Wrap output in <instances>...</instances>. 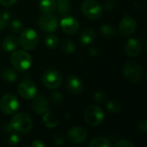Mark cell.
Instances as JSON below:
<instances>
[{"label":"cell","mask_w":147,"mask_h":147,"mask_svg":"<svg viewBox=\"0 0 147 147\" xmlns=\"http://www.w3.org/2000/svg\"><path fill=\"white\" fill-rule=\"evenodd\" d=\"M60 47L64 53H68V54H71L76 51V46H75L74 42L69 39L62 40V41L60 43Z\"/></svg>","instance_id":"obj_24"},{"label":"cell","mask_w":147,"mask_h":147,"mask_svg":"<svg viewBox=\"0 0 147 147\" xmlns=\"http://www.w3.org/2000/svg\"><path fill=\"white\" fill-rule=\"evenodd\" d=\"M38 25L40 29L46 33H53L57 30L59 22L53 14H43L38 19Z\"/></svg>","instance_id":"obj_9"},{"label":"cell","mask_w":147,"mask_h":147,"mask_svg":"<svg viewBox=\"0 0 147 147\" xmlns=\"http://www.w3.org/2000/svg\"><path fill=\"white\" fill-rule=\"evenodd\" d=\"M115 147H134V144L127 140H121L115 144Z\"/></svg>","instance_id":"obj_32"},{"label":"cell","mask_w":147,"mask_h":147,"mask_svg":"<svg viewBox=\"0 0 147 147\" xmlns=\"http://www.w3.org/2000/svg\"><path fill=\"white\" fill-rule=\"evenodd\" d=\"M54 143H55L56 145H58V146H61V145H63V143H64V140H63V138L58 136V137H56V138L54 139Z\"/></svg>","instance_id":"obj_39"},{"label":"cell","mask_w":147,"mask_h":147,"mask_svg":"<svg viewBox=\"0 0 147 147\" xmlns=\"http://www.w3.org/2000/svg\"><path fill=\"white\" fill-rule=\"evenodd\" d=\"M116 7V3L115 1L114 0H109L108 1L107 3H105V5H104V8L107 11H111V10H114Z\"/></svg>","instance_id":"obj_33"},{"label":"cell","mask_w":147,"mask_h":147,"mask_svg":"<svg viewBox=\"0 0 147 147\" xmlns=\"http://www.w3.org/2000/svg\"><path fill=\"white\" fill-rule=\"evenodd\" d=\"M142 50L140 41L136 38H130L126 42L125 53L129 57H136L140 54Z\"/></svg>","instance_id":"obj_15"},{"label":"cell","mask_w":147,"mask_h":147,"mask_svg":"<svg viewBox=\"0 0 147 147\" xmlns=\"http://www.w3.org/2000/svg\"><path fill=\"white\" fill-rule=\"evenodd\" d=\"M138 130L142 132V133H146L147 131V122L146 120L141 121L140 122H139L138 124Z\"/></svg>","instance_id":"obj_34"},{"label":"cell","mask_w":147,"mask_h":147,"mask_svg":"<svg viewBox=\"0 0 147 147\" xmlns=\"http://www.w3.org/2000/svg\"><path fill=\"white\" fill-rule=\"evenodd\" d=\"M43 123L45 124V126L48 128H54L59 125V120L58 118L55 116V115L52 112H46L43 115V118H42Z\"/></svg>","instance_id":"obj_20"},{"label":"cell","mask_w":147,"mask_h":147,"mask_svg":"<svg viewBox=\"0 0 147 147\" xmlns=\"http://www.w3.org/2000/svg\"><path fill=\"white\" fill-rule=\"evenodd\" d=\"M96 34L95 30L93 28H88L82 31V33L80 34L79 40L83 45H90L91 42L94 41V40L96 39Z\"/></svg>","instance_id":"obj_18"},{"label":"cell","mask_w":147,"mask_h":147,"mask_svg":"<svg viewBox=\"0 0 147 147\" xmlns=\"http://www.w3.org/2000/svg\"><path fill=\"white\" fill-rule=\"evenodd\" d=\"M81 9L83 14L90 20L98 19L102 13V7L97 0H84Z\"/></svg>","instance_id":"obj_7"},{"label":"cell","mask_w":147,"mask_h":147,"mask_svg":"<svg viewBox=\"0 0 147 147\" xmlns=\"http://www.w3.org/2000/svg\"><path fill=\"white\" fill-rule=\"evenodd\" d=\"M60 27L65 34L72 35L78 32L79 28V24L78 20L74 16H66L61 19Z\"/></svg>","instance_id":"obj_11"},{"label":"cell","mask_w":147,"mask_h":147,"mask_svg":"<svg viewBox=\"0 0 147 147\" xmlns=\"http://www.w3.org/2000/svg\"><path fill=\"white\" fill-rule=\"evenodd\" d=\"M15 132L21 134H28L33 127V121L31 117L26 113H18L15 115L9 122Z\"/></svg>","instance_id":"obj_2"},{"label":"cell","mask_w":147,"mask_h":147,"mask_svg":"<svg viewBox=\"0 0 147 147\" xmlns=\"http://www.w3.org/2000/svg\"><path fill=\"white\" fill-rule=\"evenodd\" d=\"M17 0H0V3L5 7H10L16 3Z\"/></svg>","instance_id":"obj_35"},{"label":"cell","mask_w":147,"mask_h":147,"mask_svg":"<svg viewBox=\"0 0 147 147\" xmlns=\"http://www.w3.org/2000/svg\"><path fill=\"white\" fill-rule=\"evenodd\" d=\"M89 146L90 147H110L112 146V144L106 138L96 137L90 141Z\"/></svg>","instance_id":"obj_23"},{"label":"cell","mask_w":147,"mask_h":147,"mask_svg":"<svg viewBox=\"0 0 147 147\" xmlns=\"http://www.w3.org/2000/svg\"><path fill=\"white\" fill-rule=\"evenodd\" d=\"M31 146L33 147H45L46 144L44 142H42L41 140H34L32 142Z\"/></svg>","instance_id":"obj_37"},{"label":"cell","mask_w":147,"mask_h":147,"mask_svg":"<svg viewBox=\"0 0 147 147\" xmlns=\"http://www.w3.org/2000/svg\"><path fill=\"white\" fill-rule=\"evenodd\" d=\"M94 98L96 100V102H102L105 98H106V93L104 90H99L97 91H96V93L94 94Z\"/></svg>","instance_id":"obj_31"},{"label":"cell","mask_w":147,"mask_h":147,"mask_svg":"<svg viewBox=\"0 0 147 147\" xmlns=\"http://www.w3.org/2000/svg\"><path fill=\"white\" fill-rule=\"evenodd\" d=\"M71 5L68 0H56V9L60 15H67L70 11Z\"/></svg>","instance_id":"obj_22"},{"label":"cell","mask_w":147,"mask_h":147,"mask_svg":"<svg viewBox=\"0 0 147 147\" xmlns=\"http://www.w3.org/2000/svg\"><path fill=\"white\" fill-rule=\"evenodd\" d=\"M40 9L42 14H53L56 10V0H40Z\"/></svg>","instance_id":"obj_19"},{"label":"cell","mask_w":147,"mask_h":147,"mask_svg":"<svg viewBox=\"0 0 147 147\" xmlns=\"http://www.w3.org/2000/svg\"><path fill=\"white\" fill-rule=\"evenodd\" d=\"M41 79L43 84L50 90H56L59 88L63 82V78L60 72L53 69L45 71Z\"/></svg>","instance_id":"obj_6"},{"label":"cell","mask_w":147,"mask_h":147,"mask_svg":"<svg viewBox=\"0 0 147 147\" xmlns=\"http://www.w3.org/2000/svg\"><path fill=\"white\" fill-rule=\"evenodd\" d=\"M9 138H8V143L10 146H17L20 142V137L17 134H15L14 132H11L9 134Z\"/></svg>","instance_id":"obj_30"},{"label":"cell","mask_w":147,"mask_h":147,"mask_svg":"<svg viewBox=\"0 0 147 147\" xmlns=\"http://www.w3.org/2000/svg\"><path fill=\"white\" fill-rule=\"evenodd\" d=\"M65 84L66 88L68 90L75 95L81 94L84 90V84L83 82L79 79L78 77L75 75H70L67 77L65 80Z\"/></svg>","instance_id":"obj_13"},{"label":"cell","mask_w":147,"mask_h":147,"mask_svg":"<svg viewBox=\"0 0 147 147\" xmlns=\"http://www.w3.org/2000/svg\"><path fill=\"white\" fill-rule=\"evenodd\" d=\"M18 93L25 100L34 99L37 94V88L35 84L30 80L22 81L17 87Z\"/></svg>","instance_id":"obj_10"},{"label":"cell","mask_w":147,"mask_h":147,"mask_svg":"<svg viewBox=\"0 0 147 147\" xmlns=\"http://www.w3.org/2000/svg\"><path fill=\"white\" fill-rule=\"evenodd\" d=\"M19 108V102L12 94L4 95L0 100V109L5 115H13Z\"/></svg>","instance_id":"obj_8"},{"label":"cell","mask_w":147,"mask_h":147,"mask_svg":"<svg viewBox=\"0 0 147 147\" xmlns=\"http://www.w3.org/2000/svg\"><path fill=\"white\" fill-rule=\"evenodd\" d=\"M101 33L102 34L108 39H111L116 36V30L114 27L109 24H104L101 28Z\"/></svg>","instance_id":"obj_25"},{"label":"cell","mask_w":147,"mask_h":147,"mask_svg":"<svg viewBox=\"0 0 147 147\" xmlns=\"http://www.w3.org/2000/svg\"><path fill=\"white\" fill-rule=\"evenodd\" d=\"M45 44L46 46L50 48V49H53L55 47H58L59 45V39L56 35L54 34H47L45 38Z\"/></svg>","instance_id":"obj_26"},{"label":"cell","mask_w":147,"mask_h":147,"mask_svg":"<svg viewBox=\"0 0 147 147\" xmlns=\"http://www.w3.org/2000/svg\"><path fill=\"white\" fill-rule=\"evenodd\" d=\"M19 44L24 50L34 49L39 42V36L36 31L33 28H26L21 33Z\"/></svg>","instance_id":"obj_4"},{"label":"cell","mask_w":147,"mask_h":147,"mask_svg":"<svg viewBox=\"0 0 147 147\" xmlns=\"http://www.w3.org/2000/svg\"><path fill=\"white\" fill-rule=\"evenodd\" d=\"M10 63L18 71H25L31 67L32 59L28 53L23 50H15L10 55Z\"/></svg>","instance_id":"obj_1"},{"label":"cell","mask_w":147,"mask_h":147,"mask_svg":"<svg viewBox=\"0 0 147 147\" xmlns=\"http://www.w3.org/2000/svg\"><path fill=\"white\" fill-rule=\"evenodd\" d=\"M8 22H9V21H7L6 19H4V18L0 15V31H1V30H3V29L7 27Z\"/></svg>","instance_id":"obj_36"},{"label":"cell","mask_w":147,"mask_h":147,"mask_svg":"<svg viewBox=\"0 0 147 147\" xmlns=\"http://www.w3.org/2000/svg\"><path fill=\"white\" fill-rule=\"evenodd\" d=\"M32 108L37 115H44L46 112L49 111L50 104L45 97L35 96L32 102Z\"/></svg>","instance_id":"obj_16"},{"label":"cell","mask_w":147,"mask_h":147,"mask_svg":"<svg viewBox=\"0 0 147 147\" xmlns=\"http://www.w3.org/2000/svg\"><path fill=\"white\" fill-rule=\"evenodd\" d=\"M84 117L85 121L89 125L92 127H96L103 121L105 115L103 110L99 106L90 105L85 109Z\"/></svg>","instance_id":"obj_5"},{"label":"cell","mask_w":147,"mask_h":147,"mask_svg":"<svg viewBox=\"0 0 147 147\" xmlns=\"http://www.w3.org/2000/svg\"><path fill=\"white\" fill-rule=\"evenodd\" d=\"M68 139L73 143L80 144L86 140L87 139V132L85 129L80 127H73L68 132Z\"/></svg>","instance_id":"obj_14"},{"label":"cell","mask_w":147,"mask_h":147,"mask_svg":"<svg viewBox=\"0 0 147 147\" xmlns=\"http://www.w3.org/2000/svg\"><path fill=\"white\" fill-rule=\"evenodd\" d=\"M51 100L53 103L56 106H60L64 102L62 95L59 92H53L51 94Z\"/></svg>","instance_id":"obj_28"},{"label":"cell","mask_w":147,"mask_h":147,"mask_svg":"<svg viewBox=\"0 0 147 147\" xmlns=\"http://www.w3.org/2000/svg\"><path fill=\"white\" fill-rule=\"evenodd\" d=\"M10 29L13 31V32H16V33H19L21 32L22 29H23V26H22V23L21 21L19 20H13L11 22H10Z\"/></svg>","instance_id":"obj_29"},{"label":"cell","mask_w":147,"mask_h":147,"mask_svg":"<svg viewBox=\"0 0 147 147\" xmlns=\"http://www.w3.org/2000/svg\"><path fill=\"white\" fill-rule=\"evenodd\" d=\"M137 28L136 21L131 16H125L121 19L119 24L120 33L124 36H129L133 34Z\"/></svg>","instance_id":"obj_12"},{"label":"cell","mask_w":147,"mask_h":147,"mask_svg":"<svg viewBox=\"0 0 147 147\" xmlns=\"http://www.w3.org/2000/svg\"><path fill=\"white\" fill-rule=\"evenodd\" d=\"M19 46V39L16 35H9L2 42V47L5 52L10 53L15 51Z\"/></svg>","instance_id":"obj_17"},{"label":"cell","mask_w":147,"mask_h":147,"mask_svg":"<svg viewBox=\"0 0 147 147\" xmlns=\"http://www.w3.org/2000/svg\"><path fill=\"white\" fill-rule=\"evenodd\" d=\"M107 109L109 113H114L116 114L121 110V106L119 102L115 101H110L107 103Z\"/></svg>","instance_id":"obj_27"},{"label":"cell","mask_w":147,"mask_h":147,"mask_svg":"<svg viewBox=\"0 0 147 147\" xmlns=\"http://www.w3.org/2000/svg\"><path fill=\"white\" fill-rule=\"evenodd\" d=\"M90 53L91 55H93V56H97V55L100 53V50L97 49V48L93 47V48H90Z\"/></svg>","instance_id":"obj_38"},{"label":"cell","mask_w":147,"mask_h":147,"mask_svg":"<svg viewBox=\"0 0 147 147\" xmlns=\"http://www.w3.org/2000/svg\"><path fill=\"white\" fill-rule=\"evenodd\" d=\"M142 67L136 61L131 60L125 64L123 68V74L126 80L129 83L135 84L142 78Z\"/></svg>","instance_id":"obj_3"},{"label":"cell","mask_w":147,"mask_h":147,"mask_svg":"<svg viewBox=\"0 0 147 147\" xmlns=\"http://www.w3.org/2000/svg\"><path fill=\"white\" fill-rule=\"evenodd\" d=\"M1 77H2V78H3V80H4L5 82L12 83V82H15V81L17 79L18 75H17L16 71L14 69H11V68H5V69L2 71Z\"/></svg>","instance_id":"obj_21"}]
</instances>
